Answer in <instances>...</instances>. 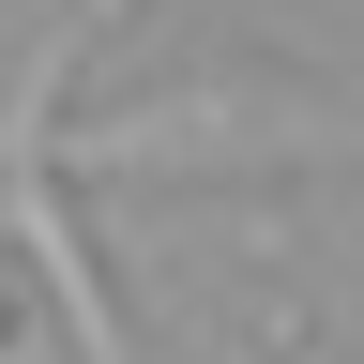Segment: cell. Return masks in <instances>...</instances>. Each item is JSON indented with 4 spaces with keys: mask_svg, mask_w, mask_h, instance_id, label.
Segmentation results:
<instances>
[{
    "mask_svg": "<svg viewBox=\"0 0 364 364\" xmlns=\"http://www.w3.org/2000/svg\"><path fill=\"white\" fill-rule=\"evenodd\" d=\"M76 31H91V16H61V31L16 61V91H0V228H16V258L46 273L61 349H76V364H136L107 273H91V243H76V198H61V76H76Z\"/></svg>",
    "mask_w": 364,
    "mask_h": 364,
    "instance_id": "obj_1",
    "label": "cell"
}]
</instances>
